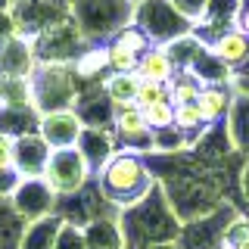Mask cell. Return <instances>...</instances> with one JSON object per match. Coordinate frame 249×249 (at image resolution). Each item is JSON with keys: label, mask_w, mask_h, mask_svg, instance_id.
Instances as JSON below:
<instances>
[{"label": "cell", "mask_w": 249, "mask_h": 249, "mask_svg": "<svg viewBox=\"0 0 249 249\" xmlns=\"http://www.w3.org/2000/svg\"><path fill=\"white\" fill-rule=\"evenodd\" d=\"M100 184H103V193L109 199L128 202L137 199L150 187V175H146V165L137 153H112L100 165Z\"/></svg>", "instance_id": "6da1fadb"}, {"label": "cell", "mask_w": 249, "mask_h": 249, "mask_svg": "<svg viewBox=\"0 0 249 249\" xmlns=\"http://www.w3.org/2000/svg\"><path fill=\"white\" fill-rule=\"evenodd\" d=\"M90 159L81 153V146H69V150H53L44 168V181L53 193H75L88 184L90 178Z\"/></svg>", "instance_id": "7a4b0ae2"}, {"label": "cell", "mask_w": 249, "mask_h": 249, "mask_svg": "<svg viewBox=\"0 0 249 249\" xmlns=\"http://www.w3.org/2000/svg\"><path fill=\"white\" fill-rule=\"evenodd\" d=\"M37 134L44 137V143L50 150H69V146L81 143L84 134V122L78 119L75 109H56V112H44L41 124H37Z\"/></svg>", "instance_id": "3957f363"}, {"label": "cell", "mask_w": 249, "mask_h": 249, "mask_svg": "<svg viewBox=\"0 0 249 249\" xmlns=\"http://www.w3.org/2000/svg\"><path fill=\"white\" fill-rule=\"evenodd\" d=\"M50 153L53 150L44 143L41 134H37V137H31V134L16 137V171H19L22 178H25V175H31V178L41 175L44 178V168H47Z\"/></svg>", "instance_id": "277c9868"}, {"label": "cell", "mask_w": 249, "mask_h": 249, "mask_svg": "<svg viewBox=\"0 0 249 249\" xmlns=\"http://www.w3.org/2000/svg\"><path fill=\"white\" fill-rule=\"evenodd\" d=\"M209 50H212L228 69H240L243 62H249V35L240 31V28H224L212 41Z\"/></svg>", "instance_id": "5b68a950"}, {"label": "cell", "mask_w": 249, "mask_h": 249, "mask_svg": "<svg viewBox=\"0 0 249 249\" xmlns=\"http://www.w3.org/2000/svg\"><path fill=\"white\" fill-rule=\"evenodd\" d=\"M137 75L146 78V81L171 84V78H175V56H171V50L165 44H153L146 53H140Z\"/></svg>", "instance_id": "8992f818"}, {"label": "cell", "mask_w": 249, "mask_h": 249, "mask_svg": "<svg viewBox=\"0 0 249 249\" xmlns=\"http://www.w3.org/2000/svg\"><path fill=\"white\" fill-rule=\"evenodd\" d=\"M140 81H143V78L137 72H109L103 78V93L112 106H134Z\"/></svg>", "instance_id": "52a82bcc"}, {"label": "cell", "mask_w": 249, "mask_h": 249, "mask_svg": "<svg viewBox=\"0 0 249 249\" xmlns=\"http://www.w3.org/2000/svg\"><path fill=\"white\" fill-rule=\"evenodd\" d=\"M196 106H199L206 124H212V122L224 119V115L231 112L233 97H231V90L224 88V84H202V90H199V97H196Z\"/></svg>", "instance_id": "ba28073f"}, {"label": "cell", "mask_w": 249, "mask_h": 249, "mask_svg": "<svg viewBox=\"0 0 249 249\" xmlns=\"http://www.w3.org/2000/svg\"><path fill=\"white\" fill-rule=\"evenodd\" d=\"M115 122V131H119L122 140H128V143H137V140H150V124H146L143 112H140V106H119L112 115Z\"/></svg>", "instance_id": "9c48e42d"}, {"label": "cell", "mask_w": 249, "mask_h": 249, "mask_svg": "<svg viewBox=\"0 0 249 249\" xmlns=\"http://www.w3.org/2000/svg\"><path fill=\"white\" fill-rule=\"evenodd\" d=\"M199 90H202V81L196 75L187 69V72L181 75H175L171 78V84H168V97H171V103H196V97H199Z\"/></svg>", "instance_id": "30bf717a"}, {"label": "cell", "mask_w": 249, "mask_h": 249, "mask_svg": "<svg viewBox=\"0 0 249 249\" xmlns=\"http://www.w3.org/2000/svg\"><path fill=\"white\" fill-rule=\"evenodd\" d=\"M106 62H109V72H137L140 53L112 37V41L106 44Z\"/></svg>", "instance_id": "8fae6325"}, {"label": "cell", "mask_w": 249, "mask_h": 249, "mask_svg": "<svg viewBox=\"0 0 249 249\" xmlns=\"http://www.w3.org/2000/svg\"><path fill=\"white\" fill-rule=\"evenodd\" d=\"M143 112L146 124H150V131H165V128H175V103L171 100H162V103H153L146 109H140Z\"/></svg>", "instance_id": "7c38bea8"}, {"label": "cell", "mask_w": 249, "mask_h": 249, "mask_svg": "<svg viewBox=\"0 0 249 249\" xmlns=\"http://www.w3.org/2000/svg\"><path fill=\"white\" fill-rule=\"evenodd\" d=\"M206 124V119H202V112H199V106L196 103H178L175 106V128L181 131H196Z\"/></svg>", "instance_id": "4fadbf2b"}, {"label": "cell", "mask_w": 249, "mask_h": 249, "mask_svg": "<svg viewBox=\"0 0 249 249\" xmlns=\"http://www.w3.org/2000/svg\"><path fill=\"white\" fill-rule=\"evenodd\" d=\"M162 100H171L168 97V84H159V81H140V88H137V100H134V106L140 109H146V106H153V103H162Z\"/></svg>", "instance_id": "5bb4252c"}, {"label": "cell", "mask_w": 249, "mask_h": 249, "mask_svg": "<svg viewBox=\"0 0 249 249\" xmlns=\"http://www.w3.org/2000/svg\"><path fill=\"white\" fill-rule=\"evenodd\" d=\"M175 6V13L187 22H199L209 16V0H168Z\"/></svg>", "instance_id": "9a60e30c"}, {"label": "cell", "mask_w": 249, "mask_h": 249, "mask_svg": "<svg viewBox=\"0 0 249 249\" xmlns=\"http://www.w3.org/2000/svg\"><path fill=\"white\" fill-rule=\"evenodd\" d=\"M100 69H109L106 47H103V50H90V53H84V56L78 59V72H81V75H97Z\"/></svg>", "instance_id": "2e32d148"}, {"label": "cell", "mask_w": 249, "mask_h": 249, "mask_svg": "<svg viewBox=\"0 0 249 249\" xmlns=\"http://www.w3.org/2000/svg\"><path fill=\"white\" fill-rule=\"evenodd\" d=\"M0 168H16V137L0 131Z\"/></svg>", "instance_id": "e0dca14e"}, {"label": "cell", "mask_w": 249, "mask_h": 249, "mask_svg": "<svg viewBox=\"0 0 249 249\" xmlns=\"http://www.w3.org/2000/svg\"><path fill=\"white\" fill-rule=\"evenodd\" d=\"M228 249H249V224L246 221L228 228Z\"/></svg>", "instance_id": "ac0fdd59"}, {"label": "cell", "mask_w": 249, "mask_h": 249, "mask_svg": "<svg viewBox=\"0 0 249 249\" xmlns=\"http://www.w3.org/2000/svg\"><path fill=\"white\" fill-rule=\"evenodd\" d=\"M237 28L249 35V0H246L243 6H240V13H237Z\"/></svg>", "instance_id": "d6986e66"}]
</instances>
